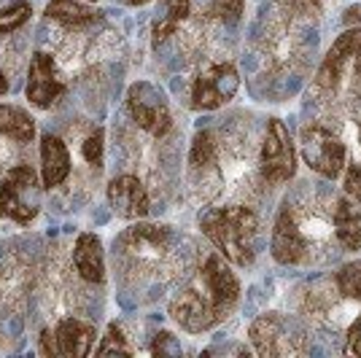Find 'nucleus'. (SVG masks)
<instances>
[{"instance_id":"17","label":"nucleus","mask_w":361,"mask_h":358,"mask_svg":"<svg viewBox=\"0 0 361 358\" xmlns=\"http://www.w3.org/2000/svg\"><path fill=\"white\" fill-rule=\"evenodd\" d=\"M334 235L345 251L361 248V213L348 199H340L334 208Z\"/></svg>"},{"instance_id":"31","label":"nucleus","mask_w":361,"mask_h":358,"mask_svg":"<svg viewBox=\"0 0 361 358\" xmlns=\"http://www.w3.org/2000/svg\"><path fill=\"white\" fill-rule=\"evenodd\" d=\"M6 92H8V78H6V73L0 70V97H3Z\"/></svg>"},{"instance_id":"5","label":"nucleus","mask_w":361,"mask_h":358,"mask_svg":"<svg viewBox=\"0 0 361 358\" xmlns=\"http://www.w3.org/2000/svg\"><path fill=\"white\" fill-rule=\"evenodd\" d=\"M259 164H262L264 180H270V183H283L297 173V151H294L286 124L281 119H270L267 124Z\"/></svg>"},{"instance_id":"8","label":"nucleus","mask_w":361,"mask_h":358,"mask_svg":"<svg viewBox=\"0 0 361 358\" xmlns=\"http://www.w3.org/2000/svg\"><path fill=\"white\" fill-rule=\"evenodd\" d=\"M294 340H300V337H291V323L278 313L262 315V318H256L254 326H251V342H254L259 356H286V353H294L297 350Z\"/></svg>"},{"instance_id":"34","label":"nucleus","mask_w":361,"mask_h":358,"mask_svg":"<svg viewBox=\"0 0 361 358\" xmlns=\"http://www.w3.org/2000/svg\"><path fill=\"white\" fill-rule=\"evenodd\" d=\"M359 140H361V130H359Z\"/></svg>"},{"instance_id":"6","label":"nucleus","mask_w":361,"mask_h":358,"mask_svg":"<svg viewBox=\"0 0 361 358\" xmlns=\"http://www.w3.org/2000/svg\"><path fill=\"white\" fill-rule=\"evenodd\" d=\"M127 108H130V116H133L137 127L151 132L154 137H162L173 127L170 108H167L162 92L157 90L154 84H149V81H140V84L130 87V92H127Z\"/></svg>"},{"instance_id":"7","label":"nucleus","mask_w":361,"mask_h":358,"mask_svg":"<svg viewBox=\"0 0 361 358\" xmlns=\"http://www.w3.org/2000/svg\"><path fill=\"white\" fill-rule=\"evenodd\" d=\"M240 87V75L232 65H216L200 75L192 87V105L197 111H213L235 97Z\"/></svg>"},{"instance_id":"15","label":"nucleus","mask_w":361,"mask_h":358,"mask_svg":"<svg viewBox=\"0 0 361 358\" xmlns=\"http://www.w3.org/2000/svg\"><path fill=\"white\" fill-rule=\"evenodd\" d=\"M73 264L78 275L87 283H103L106 280V264H103V242L90 232L78 235L73 248Z\"/></svg>"},{"instance_id":"30","label":"nucleus","mask_w":361,"mask_h":358,"mask_svg":"<svg viewBox=\"0 0 361 358\" xmlns=\"http://www.w3.org/2000/svg\"><path fill=\"white\" fill-rule=\"evenodd\" d=\"M291 6H297L302 14H318V8H321V3L318 0H288Z\"/></svg>"},{"instance_id":"12","label":"nucleus","mask_w":361,"mask_h":358,"mask_svg":"<svg viewBox=\"0 0 361 358\" xmlns=\"http://www.w3.org/2000/svg\"><path fill=\"white\" fill-rule=\"evenodd\" d=\"M305 254H307V240L302 235L294 213L283 208L275 221V229H272V256L281 264H300Z\"/></svg>"},{"instance_id":"11","label":"nucleus","mask_w":361,"mask_h":358,"mask_svg":"<svg viewBox=\"0 0 361 358\" xmlns=\"http://www.w3.org/2000/svg\"><path fill=\"white\" fill-rule=\"evenodd\" d=\"M200 278H202V283L211 288L213 299H216V304H219V310L224 315L232 313V307L238 304V297H240V283H238V278H235V272L226 267L224 256L221 254H213L208 261H205V267L200 272Z\"/></svg>"},{"instance_id":"1","label":"nucleus","mask_w":361,"mask_h":358,"mask_svg":"<svg viewBox=\"0 0 361 358\" xmlns=\"http://www.w3.org/2000/svg\"><path fill=\"white\" fill-rule=\"evenodd\" d=\"M200 226L226 261L240 264V267L254 261L256 235H259V221H256L254 210L243 208V205L213 208L200 216Z\"/></svg>"},{"instance_id":"26","label":"nucleus","mask_w":361,"mask_h":358,"mask_svg":"<svg viewBox=\"0 0 361 358\" xmlns=\"http://www.w3.org/2000/svg\"><path fill=\"white\" fill-rule=\"evenodd\" d=\"M84 159L94 167L103 164V130H94L84 143Z\"/></svg>"},{"instance_id":"29","label":"nucleus","mask_w":361,"mask_h":358,"mask_svg":"<svg viewBox=\"0 0 361 358\" xmlns=\"http://www.w3.org/2000/svg\"><path fill=\"white\" fill-rule=\"evenodd\" d=\"M345 350H348V353H353V356H361V315L353 321V326L348 328Z\"/></svg>"},{"instance_id":"9","label":"nucleus","mask_w":361,"mask_h":358,"mask_svg":"<svg viewBox=\"0 0 361 358\" xmlns=\"http://www.w3.org/2000/svg\"><path fill=\"white\" fill-rule=\"evenodd\" d=\"M348 65H353V70L361 75V30H348L337 38V44L329 49L326 60L318 70V87H324V90L337 87Z\"/></svg>"},{"instance_id":"33","label":"nucleus","mask_w":361,"mask_h":358,"mask_svg":"<svg viewBox=\"0 0 361 358\" xmlns=\"http://www.w3.org/2000/svg\"><path fill=\"white\" fill-rule=\"evenodd\" d=\"M130 6H143V3H149V0H127Z\"/></svg>"},{"instance_id":"10","label":"nucleus","mask_w":361,"mask_h":358,"mask_svg":"<svg viewBox=\"0 0 361 358\" xmlns=\"http://www.w3.org/2000/svg\"><path fill=\"white\" fill-rule=\"evenodd\" d=\"M65 94V84L57 78V68L51 54L35 51L30 60V78H27V100L38 108H51V105Z\"/></svg>"},{"instance_id":"24","label":"nucleus","mask_w":361,"mask_h":358,"mask_svg":"<svg viewBox=\"0 0 361 358\" xmlns=\"http://www.w3.org/2000/svg\"><path fill=\"white\" fill-rule=\"evenodd\" d=\"M114 353H119V356H130L133 350H130V345L124 342V337H121V328L116 323H111L106 331V337H103V342L97 347V356H114Z\"/></svg>"},{"instance_id":"19","label":"nucleus","mask_w":361,"mask_h":358,"mask_svg":"<svg viewBox=\"0 0 361 358\" xmlns=\"http://www.w3.org/2000/svg\"><path fill=\"white\" fill-rule=\"evenodd\" d=\"M0 135L11 137L16 143H30L35 137V121L27 111L16 105H0Z\"/></svg>"},{"instance_id":"20","label":"nucleus","mask_w":361,"mask_h":358,"mask_svg":"<svg viewBox=\"0 0 361 358\" xmlns=\"http://www.w3.org/2000/svg\"><path fill=\"white\" fill-rule=\"evenodd\" d=\"M186 14H189V0H165L162 14L154 19V27H151L154 46H159L167 35H173V32L178 30V25L186 19Z\"/></svg>"},{"instance_id":"13","label":"nucleus","mask_w":361,"mask_h":358,"mask_svg":"<svg viewBox=\"0 0 361 358\" xmlns=\"http://www.w3.org/2000/svg\"><path fill=\"white\" fill-rule=\"evenodd\" d=\"M108 202L121 218H140L149 213V192L135 175H119L111 180Z\"/></svg>"},{"instance_id":"22","label":"nucleus","mask_w":361,"mask_h":358,"mask_svg":"<svg viewBox=\"0 0 361 358\" xmlns=\"http://www.w3.org/2000/svg\"><path fill=\"white\" fill-rule=\"evenodd\" d=\"M189 164L192 167H213L216 164V140L208 130L195 135V143L189 151Z\"/></svg>"},{"instance_id":"32","label":"nucleus","mask_w":361,"mask_h":358,"mask_svg":"<svg viewBox=\"0 0 361 358\" xmlns=\"http://www.w3.org/2000/svg\"><path fill=\"white\" fill-rule=\"evenodd\" d=\"M356 19H361V8H350L345 16V22H356Z\"/></svg>"},{"instance_id":"4","label":"nucleus","mask_w":361,"mask_h":358,"mask_svg":"<svg viewBox=\"0 0 361 358\" xmlns=\"http://www.w3.org/2000/svg\"><path fill=\"white\" fill-rule=\"evenodd\" d=\"M302 156L324 178H337L345 167V146L321 124H310L302 130Z\"/></svg>"},{"instance_id":"25","label":"nucleus","mask_w":361,"mask_h":358,"mask_svg":"<svg viewBox=\"0 0 361 358\" xmlns=\"http://www.w3.org/2000/svg\"><path fill=\"white\" fill-rule=\"evenodd\" d=\"M211 14L224 22H238L243 14V0H216L211 6Z\"/></svg>"},{"instance_id":"27","label":"nucleus","mask_w":361,"mask_h":358,"mask_svg":"<svg viewBox=\"0 0 361 358\" xmlns=\"http://www.w3.org/2000/svg\"><path fill=\"white\" fill-rule=\"evenodd\" d=\"M151 350H154L157 356H180V345L170 331L157 334V340H154V345H151Z\"/></svg>"},{"instance_id":"16","label":"nucleus","mask_w":361,"mask_h":358,"mask_svg":"<svg viewBox=\"0 0 361 358\" xmlns=\"http://www.w3.org/2000/svg\"><path fill=\"white\" fill-rule=\"evenodd\" d=\"M71 175V154L65 149L60 137L54 135H44L41 137V178L44 186H60L62 180Z\"/></svg>"},{"instance_id":"2","label":"nucleus","mask_w":361,"mask_h":358,"mask_svg":"<svg viewBox=\"0 0 361 358\" xmlns=\"http://www.w3.org/2000/svg\"><path fill=\"white\" fill-rule=\"evenodd\" d=\"M41 208V183L35 170L19 164L8 170L0 183V216H8L16 224H30Z\"/></svg>"},{"instance_id":"14","label":"nucleus","mask_w":361,"mask_h":358,"mask_svg":"<svg viewBox=\"0 0 361 358\" xmlns=\"http://www.w3.org/2000/svg\"><path fill=\"white\" fill-rule=\"evenodd\" d=\"M54 340V356L62 358H84L90 356L92 342H94V326L78 321V318H65L60 326L51 331Z\"/></svg>"},{"instance_id":"21","label":"nucleus","mask_w":361,"mask_h":358,"mask_svg":"<svg viewBox=\"0 0 361 358\" xmlns=\"http://www.w3.org/2000/svg\"><path fill=\"white\" fill-rule=\"evenodd\" d=\"M30 19V3L27 0H11L6 8H0V35L19 30Z\"/></svg>"},{"instance_id":"18","label":"nucleus","mask_w":361,"mask_h":358,"mask_svg":"<svg viewBox=\"0 0 361 358\" xmlns=\"http://www.w3.org/2000/svg\"><path fill=\"white\" fill-rule=\"evenodd\" d=\"M46 16L65 27H87L97 19V11L81 0H51L46 6Z\"/></svg>"},{"instance_id":"23","label":"nucleus","mask_w":361,"mask_h":358,"mask_svg":"<svg viewBox=\"0 0 361 358\" xmlns=\"http://www.w3.org/2000/svg\"><path fill=\"white\" fill-rule=\"evenodd\" d=\"M337 288L348 299H361V259L350 261L337 272Z\"/></svg>"},{"instance_id":"3","label":"nucleus","mask_w":361,"mask_h":358,"mask_svg":"<svg viewBox=\"0 0 361 358\" xmlns=\"http://www.w3.org/2000/svg\"><path fill=\"white\" fill-rule=\"evenodd\" d=\"M200 283H202V278H200ZM170 315L176 318V323L180 328H186V331H205V328L216 326L219 321H224L226 315L219 310V304H216V299H213L211 288L202 283L200 285H189L186 291H180L176 302L170 304Z\"/></svg>"},{"instance_id":"28","label":"nucleus","mask_w":361,"mask_h":358,"mask_svg":"<svg viewBox=\"0 0 361 358\" xmlns=\"http://www.w3.org/2000/svg\"><path fill=\"white\" fill-rule=\"evenodd\" d=\"M345 192L353 197V199H359V202H361V162L359 164H348Z\"/></svg>"}]
</instances>
